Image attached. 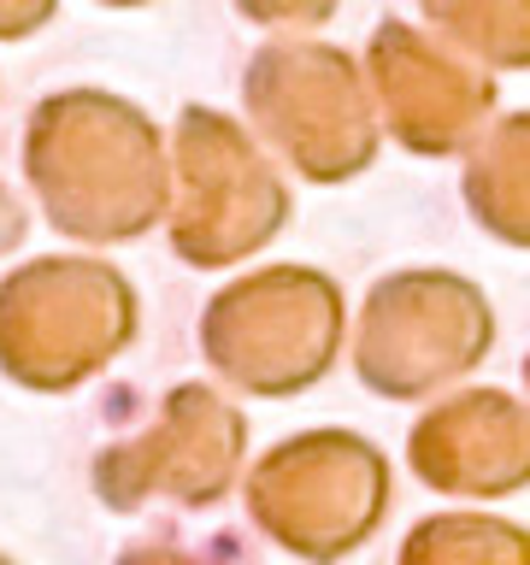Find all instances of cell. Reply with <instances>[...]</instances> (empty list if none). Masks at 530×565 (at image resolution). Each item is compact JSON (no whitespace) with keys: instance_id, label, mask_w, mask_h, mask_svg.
<instances>
[{"instance_id":"obj_1","label":"cell","mask_w":530,"mask_h":565,"mask_svg":"<svg viewBox=\"0 0 530 565\" xmlns=\"http://www.w3.org/2000/svg\"><path fill=\"white\" fill-rule=\"evenodd\" d=\"M24 177L47 224L83 247L141 242L166 218V136L113 88H60L24 124Z\"/></svg>"},{"instance_id":"obj_2","label":"cell","mask_w":530,"mask_h":565,"mask_svg":"<svg viewBox=\"0 0 530 565\" xmlns=\"http://www.w3.org/2000/svg\"><path fill=\"white\" fill-rule=\"evenodd\" d=\"M141 330V295L113 259L42 254L0 277V377L30 395H71Z\"/></svg>"},{"instance_id":"obj_3","label":"cell","mask_w":530,"mask_h":565,"mask_svg":"<svg viewBox=\"0 0 530 565\" xmlns=\"http://www.w3.org/2000/svg\"><path fill=\"white\" fill-rule=\"evenodd\" d=\"M242 130L283 153L307 183H353L378 166L383 130L371 113L360 60L312 35H272L242 65ZM265 153V159H272Z\"/></svg>"},{"instance_id":"obj_4","label":"cell","mask_w":530,"mask_h":565,"mask_svg":"<svg viewBox=\"0 0 530 565\" xmlns=\"http://www.w3.org/2000/svg\"><path fill=\"white\" fill-rule=\"evenodd\" d=\"M166 166V230L171 254L189 271H230V265L254 259L259 247H272L295 218V194L283 183L277 159H265L259 141L206 100H189L177 113Z\"/></svg>"},{"instance_id":"obj_5","label":"cell","mask_w":530,"mask_h":565,"mask_svg":"<svg viewBox=\"0 0 530 565\" xmlns=\"http://www.w3.org/2000/svg\"><path fill=\"white\" fill-rule=\"evenodd\" d=\"M348 330L342 282L318 265H265L224 282L201 312V360L236 395L295 401L330 377Z\"/></svg>"},{"instance_id":"obj_6","label":"cell","mask_w":530,"mask_h":565,"mask_svg":"<svg viewBox=\"0 0 530 565\" xmlns=\"http://www.w3.org/2000/svg\"><path fill=\"white\" fill-rule=\"evenodd\" d=\"M395 483L360 430H295L242 477V507L265 542L307 565H342L378 536Z\"/></svg>"},{"instance_id":"obj_7","label":"cell","mask_w":530,"mask_h":565,"mask_svg":"<svg viewBox=\"0 0 530 565\" xmlns=\"http://www.w3.org/2000/svg\"><path fill=\"white\" fill-rule=\"evenodd\" d=\"M495 348V307L448 265H406L365 289L353 377L383 401H431L466 383Z\"/></svg>"},{"instance_id":"obj_8","label":"cell","mask_w":530,"mask_h":565,"mask_svg":"<svg viewBox=\"0 0 530 565\" xmlns=\"http://www.w3.org/2000/svg\"><path fill=\"white\" fill-rule=\"evenodd\" d=\"M247 459V413L212 383H171L153 418L113 436L88 466L95 501L113 512L177 507L206 512L230 501Z\"/></svg>"},{"instance_id":"obj_9","label":"cell","mask_w":530,"mask_h":565,"mask_svg":"<svg viewBox=\"0 0 530 565\" xmlns=\"http://www.w3.org/2000/svg\"><path fill=\"white\" fill-rule=\"evenodd\" d=\"M360 77L371 113H378V130H389L418 159L466 153L501 106V88H495L489 71L442 47L413 18H378L371 24Z\"/></svg>"},{"instance_id":"obj_10","label":"cell","mask_w":530,"mask_h":565,"mask_svg":"<svg viewBox=\"0 0 530 565\" xmlns=\"http://www.w3.org/2000/svg\"><path fill=\"white\" fill-rule=\"evenodd\" d=\"M406 466L424 489L507 501L530 483V413L512 388H454L406 430Z\"/></svg>"},{"instance_id":"obj_11","label":"cell","mask_w":530,"mask_h":565,"mask_svg":"<svg viewBox=\"0 0 530 565\" xmlns=\"http://www.w3.org/2000/svg\"><path fill=\"white\" fill-rule=\"evenodd\" d=\"M459 194H466L471 224L495 236L501 247H530V113H501L489 130L466 148V171H459Z\"/></svg>"},{"instance_id":"obj_12","label":"cell","mask_w":530,"mask_h":565,"mask_svg":"<svg viewBox=\"0 0 530 565\" xmlns=\"http://www.w3.org/2000/svg\"><path fill=\"white\" fill-rule=\"evenodd\" d=\"M418 30H431L442 47H454L459 60H471L477 71H524L530 65V12L519 0L501 7H477V0H431L418 7Z\"/></svg>"},{"instance_id":"obj_13","label":"cell","mask_w":530,"mask_h":565,"mask_svg":"<svg viewBox=\"0 0 530 565\" xmlns=\"http://www.w3.org/2000/svg\"><path fill=\"white\" fill-rule=\"evenodd\" d=\"M395 565H530V536L489 512H431L406 530Z\"/></svg>"},{"instance_id":"obj_14","label":"cell","mask_w":530,"mask_h":565,"mask_svg":"<svg viewBox=\"0 0 530 565\" xmlns=\"http://www.w3.org/2000/svg\"><path fill=\"white\" fill-rule=\"evenodd\" d=\"M113 565H259V559L236 530L189 536V530H177V524H153L148 536H136Z\"/></svg>"},{"instance_id":"obj_15","label":"cell","mask_w":530,"mask_h":565,"mask_svg":"<svg viewBox=\"0 0 530 565\" xmlns=\"http://www.w3.org/2000/svg\"><path fill=\"white\" fill-rule=\"evenodd\" d=\"M330 0H312V7H259V0H247L242 18L247 24H272L283 35H295V30H312V24H330Z\"/></svg>"},{"instance_id":"obj_16","label":"cell","mask_w":530,"mask_h":565,"mask_svg":"<svg viewBox=\"0 0 530 565\" xmlns=\"http://www.w3.org/2000/svg\"><path fill=\"white\" fill-rule=\"evenodd\" d=\"M53 0H0V42H18V35H35L53 24Z\"/></svg>"},{"instance_id":"obj_17","label":"cell","mask_w":530,"mask_h":565,"mask_svg":"<svg viewBox=\"0 0 530 565\" xmlns=\"http://www.w3.org/2000/svg\"><path fill=\"white\" fill-rule=\"evenodd\" d=\"M24 242H30V212L7 183H0V254H12V247H24Z\"/></svg>"},{"instance_id":"obj_18","label":"cell","mask_w":530,"mask_h":565,"mask_svg":"<svg viewBox=\"0 0 530 565\" xmlns=\"http://www.w3.org/2000/svg\"><path fill=\"white\" fill-rule=\"evenodd\" d=\"M0 565H18V559H7V554H0Z\"/></svg>"}]
</instances>
